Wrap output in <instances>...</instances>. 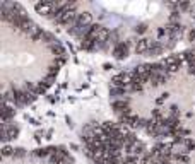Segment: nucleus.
Returning a JSON list of instances; mask_svg holds the SVG:
<instances>
[{"label":"nucleus","mask_w":195,"mask_h":164,"mask_svg":"<svg viewBox=\"0 0 195 164\" xmlns=\"http://www.w3.org/2000/svg\"><path fill=\"white\" fill-rule=\"evenodd\" d=\"M36 96L29 92L27 89H16L14 91V104L17 106H22V104H27V103H31Z\"/></svg>","instance_id":"nucleus-2"},{"label":"nucleus","mask_w":195,"mask_h":164,"mask_svg":"<svg viewBox=\"0 0 195 164\" xmlns=\"http://www.w3.org/2000/svg\"><path fill=\"white\" fill-rule=\"evenodd\" d=\"M80 48H82V50H89V51L91 50H96V48H98V41L91 36H84L80 39Z\"/></svg>","instance_id":"nucleus-8"},{"label":"nucleus","mask_w":195,"mask_h":164,"mask_svg":"<svg viewBox=\"0 0 195 164\" xmlns=\"http://www.w3.org/2000/svg\"><path fill=\"white\" fill-rule=\"evenodd\" d=\"M22 157V156H26V152H24V149H14V157Z\"/></svg>","instance_id":"nucleus-14"},{"label":"nucleus","mask_w":195,"mask_h":164,"mask_svg":"<svg viewBox=\"0 0 195 164\" xmlns=\"http://www.w3.org/2000/svg\"><path fill=\"white\" fill-rule=\"evenodd\" d=\"M144 89V82L139 79H134L132 82H130V85L127 87V91H132V92H139V91Z\"/></svg>","instance_id":"nucleus-9"},{"label":"nucleus","mask_w":195,"mask_h":164,"mask_svg":"<svg viewBox=\"0 0 195 164\" xmlns=\"http://www.w3.org/2000/svg\"><path fill=\"white\" fill-rule=\"evenodd\" d=\"M34 9H36L38 14L52 19L55 11H57V2H38L36 5H34Z\"/></svg>","instance_id":"nucleus-3"},{"label":"nucleus","mask_w":195,"mask_h":164,"mask_svg":"<svg viewBox=\"0 0 195 164\" xmlns=\"http://www.w3.org/2000/svg\"><path fill=\"white\" fill-rule=\"evenodd\" d=\"M2 156H4V157H7V156H14V149L9 147V145H5V147L2 149Z\"/></svg>","instance_id":"nucleus-12"},{"label":"nucleus","mask_w":195,"mask_h":164,"mask_svg":"<svg viewBox=\"0 0 195 164\" xmlns=\"http://www.w3.org/2000/svg\"><path fill=\"white\" fill-rule=\"evenodd\" d=\"M151 45H153V39L140 38V39L135 43V51H137L139 55H147L149 50H151Z\"/></svg>","instance_id":"nucleus-6"},{"label":"nucleus","mask_w":195,"mask_h":164,"mask_svg":"<svg viewBox=\"0 0 195 164\" xmlns=\"http://www.w3.org/2000/svg\"><path fill=\"white\" fill-rule=\"evenodd\" d=\"M111 108H113V111H115L120 118L125 116V115H128V113H132L127 99H115L113 103H111Z\"/></svg>","instance_id":"nucleus-5"},{"label":"nucleus","mask_w":195,"mask_h":164,"mask_svg":"<svg viewBox=\"0 0 195 164\" xmlns=\"http://www.w3.org/2000/svg\"><path fill=\"white\" fill-rule=\"evenodd\" d=\"M180 142L183 144V149L187 150V152H190V150H193V147H195V144H193V140L190 137H187V138H183V140H180Z\"/></svg>","instance_id":"nucleus-10"},{"label":"nucleus","mask_w":195,"mask_h":164,"mask_svg":"<svg viewBox=\"0 0 195 164\" xmlns=\"http://www.w3.org/2000/svg\"><path fill=\"white\" fill-rule=\"evenodd\" d=\"M135 31H137L139 34H144V32L147 31V26H146V24H139V26L135 27Z\"/></svg>","instance_id":"nucleus-13"},{"label":"nucleus","mask_w":195,"mask_h":164,"mask_svg":"<svg viewBox=\"0 0 195 164\" xmlns=\"http://www.w3.org/2000/svg\"><path fill=\"white\" fill-rule=\"evenodd\" d=\"M113 55H115V58H118V60L125 58L127 55H128V43L120 41L116 46H113Z\"/></svg>","instance_id":"nucleus-7"},{"label":"nucleus","mask_w":195,"mask_h":164,"mask_svg":"<svg viewBox=\"0 0 195 164\" xmlns=\"http://www.w3.org/2000/svg\"><path fill=\"white\" fill-rule=\"evenodd\" d=\"M183 57L181 55H169V57H166L163 62V65L166 67V70H168L169 74H175V72H178L180 67L183 65Z\"/></svg>","instance_id":"nucleus-1"},{"label":"nucleus","mask_w":195,"mask_h":164,"mask_svg":"<svg viewBox=\"0 0 195 164\" xmlns=\"http://www.w3.org/2000/svg\"><path fill=\"white\" fill-rule=\"evenodd\" d=\"M125 92H127V89H121V87H111V89H110V94L115 96V97H118V96H121V94H125Z\"/></svg>","instance_id":"nucleus-11"},{"label":"nucleus","mask_w":195,"mask_h":164,"mask_svg":"<svg viewBox=\"0 0 195 164\" xmlns=\"http://www.w3.org/2000/svg\"><path fill=\"white\" fill-rule=\"evenodd\" d=\"M17 133H19V128L16 125H12V123H2V132H0V135H2V140L5 144L9 140H12L14 137H17Z\"/></svg>","instance_id":"nucleus-4"}]
</instances>
